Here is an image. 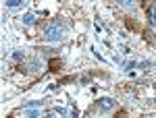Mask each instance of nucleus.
<instances>
[{
	"label": "nucleus",
	"mask_w": 156,
	"mask_h": 118,
	"mask_svg": "<svg viewBox=\"0 0 156 118\" xmlns=\"http://www.w3.org/2000/svg\"><path fill=\"white\" fill-rule=\"evenodd\" d=\"M42 37H44L46 42H58L60 37H62V25H56V23L48 25V27L44 29Z\"/></svg>",
	"instance_id": "f257e3e1"
},
{
	"label": "nucleus",
	"mask_w": 156,
	"mask_h": 118,
	"mask_svg": "<svg viewBox=\"0 0 156 118\" xmlns=\"http://www.w3.org/2000/svg\"><path fill=\"white\" fill-rule=\"evenodd\" d=\"M98 106H100V110L104 112V110H112V108H115V102H112L110 97H104V99H100Z\"/></svg>",
	"instance_id": "f03ea898"
},
{
	"label": "nucleus",
	"mask_w": 156,
	"mask_h": 118,
	"mask_svg": "<svg viewBox=\"0 0 156 118\" xmlns=\"http://www.w3.org/2000/svg\"><path fill=\"white\" fill-rule=\"evenodd\" d=\"M148 19H150L152 29H156V4H152V6H150V11H148Z\"/></svg>",
	"instance_id": "7ed1b4c3"
},
{
	"label": "nucleus",
	"mask_w": 156,
	"mask_h": 118,
	"mask_svg": "<svg viewBox=\"0 0 156 118\" xmlns=\"http://www.w3.org/2000/svg\"><path fill=\"white\" fill-rule=\"evenodd\" d=\"M23 4V0H6V6L9 8H19Z\"/></svg>",
	"instance_id": "20e7f679"
},
{
	"label": "nucleus",
	"mask_w": 156,
	"mask_h": 118,
	"mask_svg": "<svg viewBox=\"0 0 156 118\" xmlns=\"http://www.w3.org/2000/svg\"><path fill=\"white\" fill-rule=\"evenodd\" d=\"M119 6H125V8H131V6H135V0H119Z\"/></svg>",
	"instance_id": "39448f33"
},
{
	"label": "nucleus",
	"mask_w": 156,
	"mask_h": 118,
	"mask_svg": "<svg viewBox=\"0 0 156 118\" xmlns=\"http://www.w3.org/2000/svg\"><path fill=\"white\" fill-rule=\"evenodd\" d=\"M36 23V17L34 15H25L23 17V25H34Z\"/></svg>",
	"instance_id": "423d86ee"
},
{
	"label": "nucleus",
	"mask_w": 156,
	"mask_h": 118,
	"mask_svg": "<svg viewBox=\"0 0 156 118\" xmlns=\"http://www.w3.org/2000/svg\"><path fill=\"white\" fill-rule=\"evenodd\" d=\"M12 58H15V60H25V52H21V50H15V52H12Z\"/></svg>",
	"instance_id": "0eeeda50"
},
{
	"label": "nucleus",
	"mask_w": 156,
	"mask_h": 118,
	"mask_svg": "<svg viewBox=\"0 0 156 118\" xmlns=\"http://www.w3.org/2000/svg\"><path fill=\"white\" fill-rule=\"evenodd\" d=\"M40 66H42V64H40V62H37V60H31V62H29V71H40Z\"/></svg>",
	"instance_id": "6e6552de"
},
{
	"label": "nucleus",
	"mask_w": 156,
	"mask_h": 118,
	"mask_svg": "<svg viewBox=\"0 0 156 118\" xmlns=\"http://www.w3.org/2000/svg\"><path fill=\"white\" fill-rule=\"evenodd\" d=\"M60 62L58 60H52V62H50V69H52V71H56V66H58Z\"/></svg>",
	"instance_id": "1a4fd4ad"
}]
</instances>
